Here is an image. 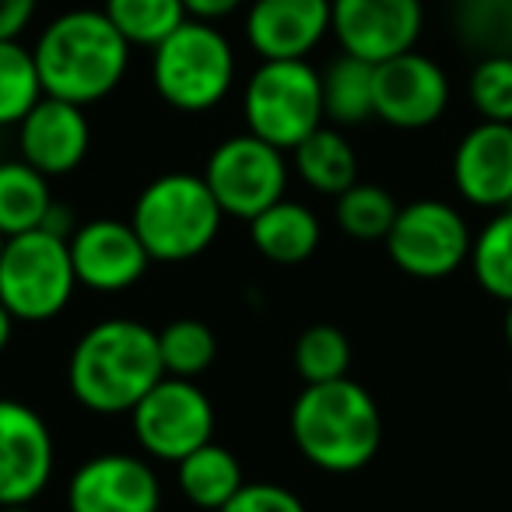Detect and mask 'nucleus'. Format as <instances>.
<instances>
[{
	"mask_svg": "<svg viewBox=\"0 0 512 512\" xmlns=\"http://www.w3.org/2000/svg\"><path fill=\"white\" fill-rule=\"evenodd\" d=\"M397 200L376 183H355L337 197V225L358 242H383L397 221Z\"/></svg>",
	"mask_w": 512,
	"mask_h": 512,
	"instance_id": "obj_28",
	"label": "nucleus"
},
{
	"mask_svg": "<svg viewBox=\"0 0 512 512\" xmlns=\"http://www.w3.org/2000/svg\"><path fill=\"white\" fill-rule=\"evenodd\" d=\"M74 264L64 235L46 228L15 235L4 242L0 256V302L15 323H50L71 306Z\"/></svg>",
	"mask_w": 512,
	"mask_h": 512,
	"instance_id": "obj_7",
	"label": "nucleus"
},
{
	"mask_svg": "<svg viewBox=\"0 0 512 512\" xmlns=\"http://www.w3.org/2000/svg\"><path fill=\"white\" fill-rule=\"evenodd\" d=\"M43 99L36 57L22 39H0V127H18Z\"/></svg>",
	"mask_w": 512,
	"mask_h": 512,
	"instance_id": "obj_26",
	"label": "nucleus"
},
{
	"mask_svg": "<svg viewBox=\"0 0 512 512\" xmlns=\"http://www.w3.org/2000/svg\"><path fill=\"white\" fill-rule=\"evenodd\" d=\"M295 369L302 383H334L351 369V341L334 323H313L295 341Z\"/></svg>",
	"mask_w": 512,
	"mask_h": 512,
	"instance_id": "obj_29",
	"label": "nucleus"
},
{
	"mask_svg": "<svg viewBox=\"0 0 512 512\" xmlns=\"http://www.w3.org/2000/svg\"><path fill=\"white\" fill-rule=\"evenodd\" d=\"M176 481L190 505L218 512L221 505L246 484V477H242V467L232 449L218 446V442L211 439L207 446L193 449L190 456H183V460L176 463Z\"/></svg>",
	"mask_w": 512,
	"mask_h": 512,
	"instance_id": "obj_20",
	"label": "nucleus"
},
{
	"mask_svg": "<svg viewBox=\"0 0 512 512\" xmlns=\"http://www.w3.org/2000/svg\"><path fill=\"white\" fill-rule=\"evenodd\" d=\"M505 306H509V313H505V341L512 348V302H505Z\"/></svg>",
	"mask_w": 512,
	"mask_h": 512,
	"instance_id": "obj_36",
	"label": "nucleus"
},
{
	"mask_svg": "<svg viewBox=\"0 0 512 512\" xmlns=\"http://www.w3.org/2000/svg\"><path fill=\"white\" fill-rule=\"evenodd\" d=\"M509 207H512V204H509Z\"/></svg>",
	"mask_w": 512,
	"mask_h": 512,
	"instance_id": "obj_40",
	"label": "nucleus"
},
{
	"mask_svg": "<svg viewBox=\"0 0 512 512\" xmlns=\"http://www.w3.org/2000/svg\"><path fill=\"white\" fill-rule=\"evenodd\" d=\"M453 183L467 204L502 211L512 204V127L477 123L453 151Z\"/></svg>",
	"mask_w": 512,
	"mask_h": 512,
	"instance_id": "obj_18",
	"label": "nucleus"
},
{
	"mask_svg": "<svg viewBox=\"0 0 512 512\" xmlns=\"http://www.w3.org/2000/svg\"><path fill=\"white\" fill-rule=\"evenodd\" d=\"M460 36L477 57H512V0L460 4Z\"/></svg>",
	"mask_w": 512,
	"mask_h": 512,
	"instance_id": "obj_30",
	"label": "nucleus"
},
{
	"mask_svg": "<svg viewBox=\"0 0 512 512\" xmlns=\"http://www.w3.org/2000/svg\"><path fill=\"white\" fill-rule=\"evenodd\" d=\"M0 512H32L29 505H0Z\"/></svg>",
	"mask_w": 512,
	"mask_h": 512,
	"instance_id": "obj_37",
	"label": "nucleus"
},
{
	"mask_svg": "<svg viewBox=\"0 0 512 512\" xmlns=\"http://www.w3.org/2000/svg\"><path fill=\"white\" fill-rule=\"evenodd\" d=\"M470 267L484 292L512 302V207L495 211V218L474 235Z\"/></svg>",
	"mask_w": 512,
	"mask_h": 512,
	"instance_id": "obj_25",
	"label": "nucleus"
},
{
	"mask_svg": "<svg viewBox=\"0 0 512 512\" xmlns=\"http://www.w3.org/2000/svg\"><path fill=\"white\" fill-rule=\"evenodd\" d=\"M235 81V50L225 32L186 18L165 43L151 50V85L179 113H207Z\"/></svg>",
	"mask_w": 512,
	"mask_h": 512,
	"instance_id": "obj_5",
	"label": "nucleus"
},
{
	"mask_svg": "<svg viewBox=\"0 0 512 512\" xmlns=\"http://www.w3.org/2000/svg\"><path fill=\"white\" fill-rule=\"evenodd\" d=\"M323 81V120L334 127H358L365 120H376L372 106V81H376V64H365L358 57H341L320 74Z\"/></svg>",
	"mask_w": 512,
	"mask_h": 512,
	"instance_id": "obj_23",
	"label": "nucleus"
},
{
	"mask_svg": "<svg viewBox=\"0 0 512 512\" xmlns=\"http://www.w3.org/2000/svg\"><path fill=\"white\" fill-rule=\"evenodd\" d=\"M292 439L302 460L327 474H355L369 467L383 442V414L376 397L351 376L309 383L292 404Z\"/></svg>",
	"mask_w": 512,
	"mask_h": 512,
	"instance_id": "obj_3",
	"label": "nucleus"
},
{
	"mask_svg": "<svg viewBox=\"0 0 512 512\" xmlns=\"http://www.w3.org/2000/svg\"><path fill=\"white\" fill-rule=\"evenodd\" d=\"M11 334H15V316L4 309V302H0V351L11 344Z\"/></svg>",
	"mask_w": 512,
	"mask_h": 512,
	"instance_id": "obj_35",
	"label": "nucleus"
},
{
	"mask_svg": "<svg viewBox=\"0 0 512 512\" xmlns=\"http://www.w3.org/2000/svg\"><path fill=\"white\" fill-rule=\"evenodd\" d=\"M162 376L158 330L137 320L88 327L67 362L71 397L92 414H130Z\"/></svg>",
	"mask_w": 512,
	"mask_h": 512,
	"instance_id": "obj_2",
	"label": "nucleus"
},
{
	"mask_svg": "<svg viewBox=\"0 0 512 512\" xmlns=\"http://www.w3.org/2000/svg\"><path fill=\"white\" fill-rule=\"evenodd\" d=\"M92 148V127L81 106L64 99H43L18 123V155L46 179L71 176Z\"/></svg>",
	"mask_w": 512,
	"mask_h": 512,
	"instance_id": "obj_16",
	"label": "nucleus"
},
{
	"mask_svg": "<svg viewBox=\"0 0 512 512\" xmlns=\"http://www.w3.org/2000/svg\"><path fill=\"white\" fill-rule=\"evenodd\" d=\"M39 85L50 99L95 106L123 85L130 67V43L102 11H64L39 32L36 46Z\"/></svg>",
	"mask_w": 512,
	"mask_h": 512,
	"instance_id": "obj_1",
	"label": "nucleus"
},
{
	"mask_svg": "<svg viewBox=\"0 0 512 512\" xmlns=\"http://www.w3.org/2000/svg\"><path fill=\"white\" fill-rule=\"evenodd\" d=\"M386 253L393 267L421 281H439L456 274L470 264V235L463 214L453 204L435 197L411 200L397 211L390 235H386Z\"/></svg>",
	"mask_w": 512,
	"mask_h": 512,
	"instance_id": "obj_8",
	"label": "nucleus"
},
{
	"mask_svg": "<svg viewBox=\"0 0 512 512\" xmlns=\"http://www.w3.org/2000/svg\"><path fill=\"white\" fill-rule=\"evenodd\" d=\"M292 165L306 186L327 197H341L358 183V155L337 127H320L292 151Z\"/></svg>",
	"mask_w": 512,
	"mask_h": 512,
	"instance_id": "obj_21",
	"label": "nucleus"
},
{
	"mask_svg": "<svg viewBox=\"0 0 512 512\" xmlns=\"http://www.w3.org/2000/svg\"><path fill=\"white\" fill-rule=\"evenodd\" d=\"M456 4H467V0H456Z\"/></svg>",
	"mask_w": 512,
	"mask_h": 512,
	"instance_id": "obj_39",
	"label": "nucleus"
},
{
	"mask_svg": "<svg viewBox=\"0 0 512 512\" xmlns=\"http://www.w3.org/2000/svg\"><path fill=\"white\" fill-rule=\"evenodd\" d=\"M102 15L116 25V32L127 39L130 50L134 46L155 50L186 22L183 0H106Z\"/></svg>",
	"mask_w": 512,
	"mask_h": 512,
	"instance_id": "obj_24",
	"label": "nucleus"
},
{
	"mask_svg": "<svg viewBox=\"0 0 512 512\" xmlns=\"http://www.w3.org/2000/svg\"><path fill=\"white\" fill-rule=\"evenodd\" d=\"M39 0H0V39H22L36 18Z\"/></svg>",
	"mask_w": 512,
	"mask_h": 512,
	"instance_id": "obj_33",
	"label": "nucleus"
},
{
	"mask_svg": "<svg viewBox=\"0 0 512 512\" xmlns=\"http://www.w3.org/2000/svg\"><path fill=\"white\" fill-rule=\"evenodd\" d=\"M158 355H162L165 376L176 379H200L218 358V341L214 330L200 320H172L169 327L158 330Z\"/></svg>",
	"mask_w": 512,
	"mask_h": 512,
	"instance_id": "obj_27",
	"label": "nucleus"
},
{
	"mask_svg": "<svg viewBox=\"0 0 512 512\" xmlns=\"http://www.w3.org/2000/svg\"><path fill=\"white\" fill-rule=\"evenodd\" d=\"M246 134L295 151L323 127V81L309 60H260L242 88Z\"/></svg>",
	"mask_w": 512,
	"mask_h": 512,
	"instance_id": "obj_6",
	"label": "nucleus"
},
{
	"mask_svg": "<svg viewBox=\"0 0 512 512\" xmlns=\"http://www.w3.org/2000/svg\"><path fill=\"white\" fill-rule=\"evenodd\" d=\"M221 221L225 214L197 172H165L151 179L130 211V225L151 264H186L200 256L214 242Z\"/></svg>",
	"mask_w": 512,
	"mask_h": 512,
	"instance_id": "obj_4",
	"label": "nucleus"
},
{
	"mask_svg": "<svg viewBox=\"0 0 512 512\" xmlns=\"http://www.w3.org/2000/svg\"><path fill=\"white\" fill-rule=\"evenodd\" d=\"M204 183L214 193L221 214L253 221L271 204H278L288 190V158L274 144L253 134L225 137L207 155Z\"/></svg>",
	"mask_w": 512,
	"mask_h": 512,
	"instance_id": "obj_9",
	"label": "nucleus"
},
{
	"mask_svg": "<svg viewBox=\"0 0 512 512\" xmlns=\"http://www.w3.org/2000/svg\"><path fill=\"white\" fill-rule=\"evenodd\" d=\"M53 204L57 200H53L50 179L43 172H36L22 158L0 162V235L4 239L43 228Z\"/></svg>",
	"mask_w": 512,
	"mask_h": 512,
	"instance_id": "obj_22",
	"label": "nucleus"
},
{
	"mask_svg": "<svg viewBox=\"0 0 512 512\" xmlns=\"http://www.w3.org/2000/svg\"><path fill=\"white\" fill-rule=\"evenodd\" d=\"M242 4H246V0H183L186 18H193V22H207V25L235 15Z\"/></svg>",
	"mask_w": 512,
	"mask_h": 512,
	"instance_id": "obj_34",
	"label": "nucleus"
},
{
	"mask_svg": "<svg viewBox=\"0 0 512 512\" xmlns=\"http://www.w3.org/2000/svg\"><path fill=\"white\" fill-rule=\"evenodd\" d=\"M57 446L39 411L0 400V505H32L53 481Z\"/></svg>",
	"mask_w": 512,
	"mask_h": 512,
	"instance_id": "obj_12",
	"label": "nucleus"
},
{
	"mask_svg": "<svg viewBox=\"0 0 512 512\" xmlns=\"http://www.w3.org/2000/svg\"><path fill=\"white\" fill-rule=\"evenodd\" d=\"M71 512H158L162 484L151 463L134 453H99L67 481Z\"/></svg>",
	"mask_w": 512,
	"mask_h": 512,
	"instance_id": "obj_15",
	"label": "nucleus"
},
{
	"mask_svg": "<svg viewBox=\"0 0 512 512\" xmlns=\"http://www.w3.org/2000/svg\"><path fill=\"white\" fill-rule=\"evenodd\" d=\"M376 120L397 130H425L446 116L449 78L432 57L411 50L376 64L372 81Z\"/></svg>",
	"mask_w": 512,
	"mask_h": 512,
	"instance_id": "obj_13",
	"label": "nucleus"
},
{
	"mask_svg": "<svg viewBox=\"0 0 512 512\" xmlns=\"http://www.w3.org/2000/svg\"><path fill=\"white\" fill-rule=\"evenodd\" d=\"M330 36V0H253L246 43L260 60H306Z\"/></svg>",
	"mask_w": 512,
	"mask_h": 512,
	"instance_id": "obj_17",
	"label": "nucleus"
},
{
	"mask_svg": "<svg viewBox=\"0 0 512 512\" xmlns=\"http://www.w3.org/2000/svg\"><path fill=\"white\" fill-rule=\"evenodd\" d=\"M4 242H8V239H4V235H0V256H4Z\"/></svg>",
	"mask_w": 512,
	"mask_h": 512,
	"instance_id": "obj_38",
	"label": "nucleus"
},
{
	"mask_svg": "<svg viewBox=\"0 0 512 512\" xmlns=\"http://www.w3.org/2000/svg\"><path fill=\"white\" fill-rule=\"evenodd\" d=\"M425 29L421 0H330V36L341 53L383 64L411 53Z\"/></svg>",
	"mask_w": 512,
	"mask_h": 512,
	"instance_id": "obj_11",
	"label": "nucleus"
},
{
	"mask_svg": "<svg viewBox=\"0 0 512 512\" xmlns=\"http://www.w3.org/2000/svg\"><path fill=\"white\" fill-rule=\"evenodd\" d=\"M218 512H306V505H302V498L295 491L281 488V484L246 481Z\"/></svg>",
	"mask_w": 512,
	"mask_h": 512,
	"instance_id": "obj_32",
	"label": "nucleus"
},
{
	"mask_svg": "<svg viewBox=\"0 0 512 512\" xmlns=\"http://www.w3.org/2000/svg\"><path fill=\"white\" fill-rule=\"evenodd\" d=\"M78 285L99 295H116L134 288L148 274L151 256L137 239L134 225L120 218H92L78 225L67 239Z\"/></svg>",
	"mask_w": 512,
	"mask_h": 512,
	"instance_id": "obj_14",
	"label": "nucleus"
},
{
	"mask_svg": "<svg viewBox=\"0 0 512 512\" xmlns=\"http://www.w3.org/2000/svg\"><path fill=\"white\" fill-rule=\"evenodd\" d=\"M249 239L260 249L264 260L278 267H299L320 249L323 228L313 207L299 204V200H285L271 204L264 214H256L249 221Z\"/></svg>",
	"mask_w": 512,
	"mask_h": 512,
	"instance_id": "obj_19",
	"label": "nucleus"
},
{
	"mask_svg": "<svg viewBox=\"0 0 512 512\" xmlns=\"http://www.w3.org/2000/svg\"><path fill=\"white\" fill-rule=\"evenodd\" d=\"M470 106L484 123L512 127V57H481L467 81Z\"/></svg>",
	"mask_w": 512,
	"mask_h": 512,
	"instance_id": "obj_31",
	"label": "nucleus"
},
{
	"mask_svg": "<svg viewBox=\"0 0 512 512\" xmlns=\"http://www.w3.org/2000/svg\"><path fill=\"white\" fill-rule=\"evenodd\" d=\"M130 428L151 460L179 463L214 439V404L197 379L162 376L130 411Z\"/></svg>",
	"mask_w": 512,
	"mask_h": 512,
	"instance_id": "obj_10",
	"label": "nucleus"
}]
</instances>
